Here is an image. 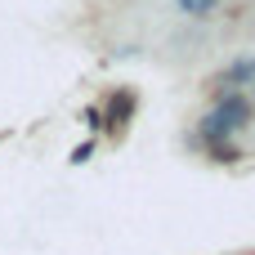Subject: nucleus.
Wrapping results in <instances>:
<instances>
[{"mask_svg": "<svg viewBox=\"0 0 255 255\" xmlns=\"http://www.w3.org/2000/svg\"><path fill=\"white\" fill-rule=\"evenodd\" d=\"M242 117H247V103H242V99H229V108H220V112L211 117L206 130H211V134H220V130H238Z\"/></svg>", "mask_w": 255, "mask_h": 255, "instance_id": "obj_1", "label": "nucleus"}, {"mask_svg": "<svg viewBox=\"0 0 255 255\" xmlns=\"http://www.w3.org/2000/svg\"><path fill=\"white\" fill-rule=\"evenodd\" d=\"M215 4H220V0H179V9H184V13H197V18H206Z\"/></svg>", "mask_w": 255, "mask_h": 255, "instance_id": "obj_2", "label": "nucleus"}]
</instances>
